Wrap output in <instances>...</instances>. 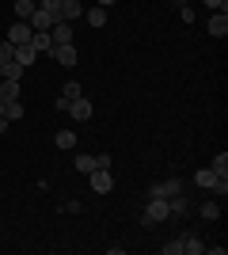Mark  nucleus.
Segmentation results:
<instances>
[{"label": "nucleus", "instance_id": "f257e3e1", "mask_svg": "<svg viewBox=\"0 0 228 255\" xmlns=\"http://www.w3.org/2000/svg\"><path fill=\"white\" fill-rule=\"evenodd\" d=\"M194 183H198V187H206V191H217L221 198L228 194V179H225V175H217L213 168H202V171L194 175Z\"/></svg>", "mask_w": 228, "mask_h": 255}, {"label": "nucleus", "instance_id": "f03ea898", "mask_svg": "<svg viewBox=\"0 0 228 255\" xmlns=\"http://www.w3.org/2000/svg\"><path fill=\"white\" fill-rule=\"evenodd\" d=\"M167 217H171V210H167V198H149L141 225H156V221H167Z\"/></svg>", "mask_w": 228, "mask_h": 255}, {"label": "nucleus", "instance_id": "7ed1b4c3", "mask_svg": "<svg viewBox=\"0 0 228 255\" xmlns=\"http://www.w3.org/2000/svg\"><path fill=\"white\" fill-rule=\"evenodd\" d=\"M87 183H91V191H95V194H110V191H114V175H110V168L87 171Z\"/></svg>", "mask_w": 228, "mask_h": 255}, {"label": "nucleus", "instance_id": "20e7f679", "mask_svg": "<svg viewBox=\"0 0 228 255\" xmlns=\"http://www.w3.org/2000/svg\"><path fill=\"white\" fill-rule=\"evenodd\" d=\"M31 23H27V19H15V23H11V27H8V42L11 46H27V42H31Z\"/></svg>", "mask_w": 228, "mask_h": 255}, {"label": "nucleus", "instance_id": "39448f33", "mask_svg": "<svg viewBox=\"0 0 228 255\" xmlns=\"http://www.w3.org/2000/svg\"><path fill=\"white\" fill-rule=\"evenodd\" d=\"M50 38H54V46H73V23L57 19L54 27H50Z\"/></svg>", "mask_w": 228, "mask_h": 255}, {"label": "nucleus", "instance_id": "423d86ee", "mask_svg": "<svg viewBox=\"0 0 228 255\" xmlns=\"http://www.w3.org/2000/svg\"><path fill=\"white\" fill-rule=\"evenodd\" d=\"M50 57H54L57 65H65V69L80 65V53H76V46H54V50H50Z\"/></svg>", "mask_w": 228, "mask_h": 255}, {"label": "nucleus", "instance_id": "0eeeda50", "mask_svg": "<svg viewBox=\"0 0 228 255\" xmlns=\"http://www.w3.org/2000/svg\"><path fill=\"white\" fill-rule=\"evenodd\" d=\"M27 23H31V31H50V27L57 23V15H54V11H46V8H34Z\"/></svg>", "mask_w": 228, "mask_h": 255}, {"label": "nucleus", "instance_id": "6e6552de", "mask_svg": "<svg viewBox=\"0 0 228 255\" xmlns=\"http://www.w3.org/2000/svg\"><path fill=\"white\" fill-rule=\"evenodd\" d=\"M171 194H183V179H163L152 187V198H171Z\"/></svg>", "mask_w": 228, "mask_h": 255}, {"label": "nucleus", "instance_id": "1a4fd4ad", "mask_svg": "<svg viewBox=\"0 0 228 255\" xmlns=\"http://www.w3.org/2000/svg\"><path fill=\"white\" fill-rule=\"evenodd\" d=\"M209 34H217V38L228 34V11H213L209 15Z\"/></svg>", "mask_w": 228, "mask_h": 255}, {"label": "nucleus", "instance_id": "9d476101", "mask_svg": "<svg viewBox=\"0 0 228 255\" xmlns=\"http://www.w3.org/2000/svg\"><path fill=\"white\" fill-rule=\"evenodd\" d=\"M69 115H73L76 122H87V118H91V103H87L84 96H80V99H73V103H69Z\"/></svg>", "mask_w": 228, "mask_h": 255}, {"label": "nucleus", "instance_id": "9b49d317", "mask_svg": "<svg viewBox=\"0 0 228 255\" xmlns=\"http://www.w3.org/2000/svg\"><path fill=\"white\" fill-rule=\"evenodd\" d=\"M61 19H84V4L80 0H61Z\"/></svg>", "mask_w": 228, "mask_h": 255}, {"label": "nucleus", "instance_id": "f8f14e48", "mask_svg": "<svg viewBox=\"0 0 228 255\" xmlns=\"http://www.w3.org/2000/svg\"><path fill=\"white\" fill-rule=\"evenodd\" d=\"M31 46H34V53H50V50H54L50 31H34V34H31Z\"/></svg>", "mask_w": 228, "mask_h": 255}, {"label": "nucleus", "instance_id": "ddd939ff", "mask_svg": "<svg viewBox=\"0 0 228 255\" xmlns=\"http://www.w3.org/2000/svg\"><path fill=\"white\" fill-rule=\"evenodd\" d=\"M84 19L99 31V27H107V8H99V4H95V8H84Z\"/></svg>", "mask_w": 228, "mask_h": 255}, {"label": "nucleus", "instance_id": "4468645a", "mask_svg": "<svg viewBox=\"0 0 228 255\" xmlns=\"http://www.w3.org/2000/svg\"><path fill=\"white\" fill-rule=\"evenodd\" d=\"M8 99H19V80H4L0 76V103H8Z\"/></svg>", "mask_w": 228, "mask_h": 255}, {"label": "nucleus", "instance_id": "2eb2a0df", "mask_svg": "<svg viewBox=\"0 0 228 255\" xmlns=\"http://www.w3.org/2000/svg\"><path fill=\"white\" fill-rule=\"evenodd\" d=\"M15 61L23 65V69H27V65H34L38 61V53H34V46L27 42V46H15Z\"/></svg>", "mask_w": 228, "mask_h": 255}, {"label": "nucleus", "instance_id": "dca6fc26", "mask_svg": "<svg viewBox=\"0 0 228 255\" xmlns=\"http://www.w3.org/2000/svg\"><path fill=\"white\" fill-rule=\"evenodd\" d=\"M179 240H183V255H202V252H206V244H202L198 236H190V233L179 236Z\"/></svg>", "mask_w": 228, "mask_h": 255}, {"label": "nucleus", "instance_id": "f3484780", "mask_svg": "<svg viewBox=\"0 0 228 255\" xmlns=\"http://www.w3.org/2000/svg\"><path fill=\"white\" fill-rule=\"evenodd\" d=\"M0 73H4V80H23V65L19 61H4Z\"/></svg>", "mask_w": 228, "mask_h": 255}, {"label": "nucleus", "instance_id": "a211bd4d", "mask_svg": "<svg viewBox=\"0 0 228 255\" xmlns=\"http://www.w3.org/2000/svg\"><path fill=\"white\" fill-rule=\"evenodd\" d=\"M4 118H8V122H19L23 118V103L19 99H8V103H4Z\"/></svg>", "mask_w": 228, "mask_h": 255}, {"label": "nucleus", "instance_id": "6ab92c4d", "mask_svg": "<svg viewBox=\"0 0 228 255\" xmlns=\"http://www.w3.org/2000/svg\"><path fill=\"white\" fill-rule=\"evenodd\" d=\"M167 210H171V217H186V198L183 194H171V198H167Z\"/></svg>", "mask_w": 228, "mask_h": 255}, {"label": "nucleus", "instance_id": "aec40b11", "mask_svg": "<svg viewBox=\"0 0 228 255\" xmlns=\"http://www.w3.org/2000/svg\"><path fill=\"white\" fill-rule=\"evenodd\" d=\"M38 8L34 0H15V19H31V11Z\"/></svg>", "mask_w": 228, "mask_h": 255}, {"label": "nucleus", "instance_id": "412c9836", "mask_svg": "<svg viewBox=\"0 0 228 255\" xmlns=\"http://www.w3.org/2000/svg\"><path fill=\"white\" fill-rule=\"evenodd\" d=\"M57 149H76V133H73V129H61V133H57Z\"/></svg>", "mask_w": 228, "mask_h": 255}, {"label": "nucleus", "instance_id": "4be33fe9", "mask_svg": "<svg viewBox=\"0 0 228 255\" xmlns=\"http://www.w3.org/2000/svg\"><path fill=\"white\" fill-rule=\"evenodd\" d=\"M198 213H202L206 221H217V217H221V206L217 202H202V206H198Z\"/></svg>", "mask_w": 228, "mask_h": 255}, {"label": "nucleus", "instance_id": "5701e85b", "mask_svg": "<svg viewBox=\"0 0 228 255\" xmlns=\"http://www.w3.org/2000/svg\"><path fill=\"white\" fill-rule=\"evenodd\" d=\"M213 171L228 179V152H217V156H213Z\"/></svg>", "mask_w": 228, "mask_h": 255}, {"label": "nucleus", "instance_id": "b1692460", "mask_svg": "<svg viewBox=\"0 0 228 255\" xmlns=\"http://www.w3.org/2000/svg\"><path fill=\"white\" fill-rule=\"evenodd\" d=\"M76 171H80V175L95 171V156H76Z\"/></svg>", "mask_w": 228, "mask_h": 255}, {"label": "nucleus", "instance_id": "393cba45", "mask_svg": "<svg viewBox=\"0 0 228 255\" xmlns=\"http://www.w3.org/2000/svg\"><path fill=\"white\" fill-rule=\"evenodd\" d=\"M61 92H65V99H69V103H73V99H80V92H84V88L76 84V80H69V84L61 88Z\"/></svg>", "mask_w": 228, "mask_h": 255}, {"label": "nucleus", "instance_id": "a878e982", "mask_svg": "<svg viewBox=\"0 0 228 255\" xmlns=\"http://www.w3.org/2000/svg\"><path fill=\"white\" fill-rule=\"evenodd\" d=\"M4 61H15V46L11 42H0V65Z\"/></svg>", "mask_w": 228, "mask_h": 255}, {"label": "nucleus", "instance_id": "bb28decb", "mask_svg": "<svg viewBox=\"0 0 228 255\" xmlns=\"http://www.w3.org/2000/svg\"><path fill=\"white\" fill-rule=\"evenodd\" d=\"M38 8H46V11H54L57 19H61V0H38Z\"/></svg>", "mask_w": 228, "mask_h": 255}, {"label": "nucleus", "instance_id": "cd10ccee", "mask_svg": "<svg viewBox=\"0 0 228 255\" xmlns=\"http://www.w3.org/2000/svg\"><path fill=\"white\" fill-rule=\"evenodd\" d=\"M163 255H183V240H179V236H175L171 244H163Z\"/></svg>", "mask_w": 228, "mask_h": 255}, {"label": "nucleus", "instance_id": "c85d7f7f", "mask_svg": "<svg viewBox=\"0 0 228 255\" xmlns=\"http://www.w3.org/2000/svg\"><path fill=\"white\" fill-rule=\"evenodd\" d=\"M209 11H228V0H206Z\"/></svg>", "mask_w": 228, "mask_h": 255}, {"label": "nucleus", "instance_id": "c756f323", "mask_svg": "<svg viewBox=\"0 0 228 255\" xmlns=\"http://www.w3.org/2000/svg\"><path fill=\"white\" fill-rule=\"evenodd\" d=\"M95 168H110V152H99V156H95Z\"/></svg>", "mask_w": 228, "mask_h": 255}, {"label": "nucleus", "instance_id": "7c9ffc66", "mask_svg": "<svg viewBox=\"0 0 228 255\" xmlns=\"http://www.w3.org/2000/svg\"><path fill=\"white\" fill-rule=\"evenodd\" d=\"M167 4H171V8H186V0H167Z\"/></svg>", "mask_w": 228, "mask_h": 255}, {"label": "nucleus", "instance_id": "2f4dec72", "mask_svg": "<svg viewBox=\"0 0 228 255\" xmlns=\"http://www.w3.org/2000/svg\"><path fill=\"white\" fill-rule=\"evenodd\" d=\"M95 4H99V8H110V4H114V0H95Z\"/></svg>", "mask_w": 228, "mask_h": 255}, {"label": "nucleus", "instance_id": "473e14b6", "mask_svg": "<svg viewBox=\"0 0 228 255\" xmlns=\"http://www.w3.org/2000/svg\"><path fill=\"white\" fill-rule=\"evenodd\" d=\"M4 129H8V118H0V133H4Z\"/></svg>", "mask_w": 228, "mask_h": 255}, {"label": "nucleus", "instance_id": "72a5a7b5", "mask_svg": "<svg viewBox=\"0 0 228 255\" xmlns=\"http://www.w3.org/2000/svg\"><path fill=\"white\" fill-rule=\"evenodd\" d=\"M0 118H4V103H0Z\"/></svg>", "mask_w": 228, "mask_h": 255}, {"label": "nucleus", "instance_id": "f704fd0d", "mask_svg": "<svg viewBox=\"0 0 228 255\" xmlns=\"http://www.w3.org/2000/svg\"><path fill=\"white\" fill-rule=\"evenodd\" d=\"M0 76H4V73H0Z\"/></svg>", "mask_w": 228, "mask_h": 255}]
</instances>
